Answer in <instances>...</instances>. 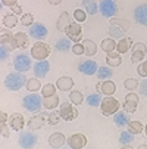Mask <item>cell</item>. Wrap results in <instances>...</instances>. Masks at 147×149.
Returning <instances> with one entry per match:
<instances>
[{
    "instance_id": "cell-1",
    "label": "cell",
    "mask_w": 147,
    "mask_h": 149,
    "mask_svg": "<svg viewBox=\"0 0 147 149\" xmlns=\"http://www.w3.org/2000/svg\"><path fill=\"white\" fill-rule=\"evenodd\" d=\"M27 84V78L24 74H19V72H12L5 78V87L10 92H16L19 89H22Z\"/></svg>"
},
{
    "instance_id": "cell-2",
    "label": "cell",
    "mask_w": 147,
    "mask_h": 149,
    "mask_svg": "<svg viewBox=\"0 0 147 149\" xmlns=\"http://www.w3.org/2000/svg\"><path fill=\"white\" fill-rule=\"evenodd\" d=\"M119 102L112 97V96H106L104 99H101L100 102V109L103 112V115H106V117H110V115H115L119 109Z\"/></svg>"
},
{
    "instance_id": "cell-3",
    "label": "cell",
    "mask_w": 147,
    "mask_h": 149,
    "mask_svg": "<svg viewBox=\"0 0 147 149\" xmlns=\"http://www.w3.org/2000/svg\"><path fill=\"white\" fill-rule=\"evenodd\" d=\"M50 53H52V47L47 43H44V41H37L31 47V56L35 61H44Z\"/></svg>"
},
{
    "instance_id": "cell-4",
    "label": "cell",
    "mask_w": 147,
    "mask_h": 149,
    "mask_svg": "<svg viewBox=\"0 0 147 149\" xmlns=\"http://www.w3.org/2000/svg\"><path fill=\"white\" fill-rule=\"evenodd\" d=\"M59 114L62 117V120H65V121H74L78 118L79 112L78 109L75 108V105L69 100V102H63L60 105V108H59Z\"/></svg>"
},
{
    "instance_id": "cell-5",
    "label": "cell",
    "mask_w": 147,
    "mask_h": 149,
    "mask_svg": "<svg viewBox=\"0 0 147 149\" xmlns=\"http://www.w3.org/2000/svg\"><path fill=\"white\" fill-rule=\"evenodd\" d=\"M41 105H43V99H41L40 95H35V93L28 95L22 99V106L30 112H37L41 108Z\"/></svg>"
},
{
    "instance_id": "cell-6",
    "label": "cell",
    "mask_w": 147,
    "mask_h": 149,
    "mask_svg": "<svg viewBox=\"0 0 147 149\" xmlns=\"http://www.w3.org/2000/svg\"><path fill=\"white\" fill-rule=\"evenodd\" d=\"M99 10L104 18H113L118 12V5L115 0H100L99 5Z\"/></svg>"
},
{
    "instance_id": "cell-7",
    "label": "cell",
    "mask_w": 147,
    "mask_h": 149,
    "mask_svg": "<svg viewBox=\"0 0 147 149\" xmlns=\"http://www.w3.org/2000/svg\"><path fill=\"white\" fill-rule=\"evenodd\" d=\"M13 68L18 72H25L31 68V59L27 53H18L13 58Z\"/></svg>"
},
{
    "instance_id": "cell-8",
    "label": "cell",
    "mask_w": 147,
    "mask_h": 149,
    "mask_svg": "<svg viewBox=\"0 0 147 149\" xmlns=\"http://www.w3.org/2000/svg\"><path fill=\"white\" fill-rule=\"evenodd\" d=\"M37 134L32 133V130L30 132H22L19 134V146L24 148V149H30V148H34L35 143H37Z\"/></svg>"
},
{
    "instance_id": "cell-9",
    "label": "cell",
    "mask_w": 147,
    "mask_h": 149,
    "mask_svg": "<svg viewBox=\"0 0 147 149\" xmlns=\"http://www.w3.org/2000/svg\"><path fill=\"white\" fill-rule=\"evenodd\" d=\"M65 34L69 37V40L74 41V43H79V41L82 40V28H81V25L77 22V21L69 24V27L66 28Z\"/></svg>"
},
{
    "instance_id": "cell-10",
    "label": "cell",
    "mask_w": 147,
    "mask_h": 149,
    "mask_svg": "<svg viewBox=\"0 0 147 149\" xmlns=\"http://www.w3.org/2000/svg\"><path fill=\"white\" fill-rule=\"evenodd\" d=\"M131 49H133V55H131V62L133 63H138L140 61L144 59V56L147 53V47H146L144 43H141V41L134 43Z\"/></svg>"
},
{
    "instance_id": "cell-11",
    "label": "cell",
    "mask_w": 147,
    "mask_h": 149,
    "mask_svg": "<svg viewBox=\"0 0 147 149\" xmlns=\"http://www.w3.org/2000/svg\"><path fill=\"white\" fill-rule=\"evenodd\" d=\"M30 45V37L22 33V31H18L13 36V41H12V50L13 49H27Z\"/></svg>"
},
{
    "instance_id": "cell-12",
    "label": "cell",
    "mask_w": 147,
    "mask_h": 149,
    "mask_svg": "<svg viewBox=\"0 0 147 149\" xmlns=\"http://www.w3.org/2000/svg\"><path fill=\"white\" fill-rule=\"evenodd\" d=\"M138 96L133 92H130L127 96H125V100H124V111L125 112H135L137 109V105H138Z\"/></svg>"
},
{
    "instance_id": "cell-13",
    "label": "cell",
    "mask_w": 147,
    "mask_h": 149,
    "mask_svg": "<svg viewBox=\"0 0 147 149\" xmlns=\"http://www.w3.org/2000/svg\"><path fill=\"white\" fill-rule=\"evenodd\" d=\"M78 70H79V72L86 74V75H93V74H97L99 67H97V63H96L94 61L87 59V61H81V62H79Z\"/></svg>"
},
{
    "instance_id": "cell-14",
    "label": "cell",
    "mask_w": 147,
    "mask_h": 149,
    "mask_svg": "<svg viewBox=\"0 0 147 149\" xmlns=\"http://www.w3.org/2000/svg\"><path fill=\"white\" fill-rule=\"evenodd\" d=\"M47 28L44 24H41V22H34L31 27H30V36L37 38V40H43L46 36H47Z\"/></svg>"
},
{
    "instance_id": "cell-15",
    "label": "cell",
    "mask_w": 147,
    "mask_h": 149,
    "mask_svg": "<svg viewBox=\"0 0 147 149\" xmlns=\"http://www.w3.org/2000/svg\"><path fill=\"white\" fill-rule=\"evenodd\" d=\"M68 145L72 149H82V148H86V145H87V137L84 136L82 133H75V134H72L68 139Z\"/></svg>"
},
{
    "instance_id": "cell-16",
    "label": "cell",
    "mask_w": 147,
    "mask_h": 149,
    "mask_svg": "<svg viewBox=\"0 0 147 149\" xmlns=\"http://www.w3.org/2000/svg\"><path fill=\"white\" fill-rule=\"evenodd\" d=\"M9 124H10V127H12L15 132H21V130L24 129V125H25V118H24L22 114L13 112L9 117Z\"/></svg>"
},
{
    "instance_id": "cell-17",
    "label": "cell",
    "mask_w": 147,
    "mask_h": 149,
    "mask_svg": "<svg viewBox=\"0 0 147 149\" xmlns=\"http://www.w3.org/2000/svg\"><path fill=\"white\" fill-rule=\"evenodd\" d=\"M49 70H50V63L46 59L44 61H38L34 65V74H35L37 78H44L47 75Z\"/></svg>"
},
{
    "instance_id": "cell-18",
    "label": "cell",
    "mask_w": 147,
    "mask_h": 149,
    "mask_svg": "<svg viewBox=\"0 0 147 149\" xmlns=\"http://www.w3.org/2000/svg\"><path fill=\"white\" fill-rule=\"evenodd\" d=\"M134 18H135V21H137L138 24L147 27V5L146 3H143V5H140V6L135 8Z\"/></svg>"
},
{
    "instance_id": "cell-19",
    "label": "cell",
    "mask_w": 147,
    "mask_h": 149,
    "mask_svg": "<svg viewBox=\"0 0 147 149\" xmlns=\"http://www.w3.org/2000/svg\"><path fill=\"white\" fill-rule=\"evenodd\" d=\"M69 24H71V16H69V13H68V12H62V13L59 15L57 21H56V28H57V31L65 33L66 28L69 27Z\"/></svg>"
},
{
    "instance_id": "cell-20",
    "label": "cell",
    "mask_w": 147,
    "mask_h": 149,
    "mask_svg": "<svg viewBox=\"0 0 147 149\" xmlns=\"http://www.w3.org/2000/svg\"><path fill=\"white\" fill-rule=\"evenodd\" d=\"M44 123H46L44 115H43V114H37V115H34L32 118H30V121H28L27 125H28V130L35 132V130L41 129V127L44 125Z\"/></svg>"
},
{
    "instance_id": "cell-21",
    "label": "cell",
    "mask_w": 147,
    "mask_h": 149,
    "mask_svg": "<svg viewBox=\"0 0 147 149\" xmlns=\"http://www.w3.org/2000/svg\"><path fill=\"white\" fill-rule=\"evenodd\" d=\"M134 45V41L131 37H122L118 40V43H116V50L119 53H127Z\"/></svg>"
},
{
    "instance_id": "cell-22",
    "label": "cell",
    "mask_w": 147,
    "mask_h": 149,
    "mask_svg": "<svg viewBox=\"0 0 147 149\" xmlns=\"http://www.w3.org/2000/svg\"><path fill=\"white\" fill-rule=\"evenodd\" d=\"M106 63L112 68H116V67H121L122 63V58H121V53L118 50H113V52H109L106 55Z\"/></svg>"
},
{
    "instance_id": "cell-23",
    "label": "cell",
    "mask_w": 147,
    "mask_h": 149,
    "mask_svg": "<svg viewBox=\"0 0 147 149\" xmlns=\"http://www.w3.org/2000/svg\"><path fill=\"white\" fill-rule=\"evenodd\" d=\"M56 87L60 92H68V90H71L74 87V80L71 77H60L56 81Z\"/></svg>"
},
{
    "instance_id": "cell-24",
    "label": "cell",
    "mask_w": 147,
    "mask_h": 149,
    "mask_svg": "<svg viewBox=\"0 0 147 149\" xmlns=\"http://www.w3.org/2000/svg\"><path fill=\"white\" fill-rule=\"evenodd\" d=\"M66 142V137L63 133H53L50 137H49V146L50 148H60L63 146Z\"/></svg>"
},
{
    "instance_id": "cell-25",
    "label": "cell",
    "mask_w": 147,
    "mask_h": 149,
    "mask_svg": "<svg viewBox=\"0 0 147 149\" xmlns=\"http://www.w3.org/2000/svg\"><path fill=\"white\" fill-rule=\"evenodd\" d=\"M13 36L9 30H6V27H3L0 30V45H5L12 50V41H13Z\"/></svg>"
},
{
    "instance_id": "cell-26",
    "label": "cell",
    "mask_w": 147,
    "mask_h": 149,
    "mask_svg": "<svg viewBox=\"0 0 147 149\" xmlns=\"http://www.w3.org/2000/svg\"><path fill=\"white\" fill-rule=\"evenodd\" d=\"M104 96H112L115 92H116V84L112 81V80H106L100 84V90Z\"/></svg>"
},
{
    "instance_id": "cell-27",
    "label": "cell",
    "mask_w": 147,
    "mask_h": 149,
    "mask_svg": "<svg viewBox=\"0 0 147 149\" xmlns=\"http://www.w3.org/2000/svg\"><path fill=\"white\" fill-rule=\"evenodd\" d=\"M82 46H84V50H86V55L90 58V56H94L97 53V45L94 43L93 40H82Z\"/></svg>"
},
{
    "instance_id": "cell-28",
    "label": "cell",
    "mask_w": 147,
    "mask_h": 149,
    "mask_svg": "<svg viewBox=\"0 0 147 149\" xmlns=\"http://www.w3.org/2000/svg\"><path fill=\"white\" fill-rule=\"evenodd\" d=\"M100 49L104 50L106 53L116 50V41H115V38H112V37H109V38H103V40H101V43H100Z\"/></svg>"
},
{
    "instance_id": "cell-29",
    "label": "cell",
    "mask_w": 147,
    "mask_h": 149,
    "mask_svg": "<svg viewBox=\"0 0 147 149\" xmlns=\"http://www.w3.org/2000/svg\"><path fill=\"white\" fill-rule=\"evenodd\" d=\"M59 105V96L53 95V96H44L43 97V106L46 109H55Z\"/></svg>"
},
{
    "instance_id": "cell-30",
    "label": "cell",
    "mask_w": 147,
    "mask_h": 149,
    "mask_svg": "<svg viewBox=\"0 0 147 149\" xmlns=\"http://www.w3.org/2000/svg\"><path fill=\"white\" fill-rule=\"evenodd\" d=\"M82 6L88 15H96L99 12V5L96 3V0H82Z\"/></svg>"
},
{
    "instance_id": "cell-31",
    "label": "cell",
    "mask_w": 147,
    "mask_h": 149,
    "mask_svg": "<svg viewBox=\"0 0 147 149\" xmlns=\"http://www.w3.org/2000/svg\"><path fill=\"white\" fill-rule=\"evenodd\" d=\"M109 22H110V25H115V27H119L124 33H127L128 30H130V22H128V21L127 19H121V18H110V21H109Z\"/></svg>"
},
{
    "instance_id": "cell-32",
    "label": "cell",
    "mask_w": 147,
    "mask_h": 149,
    "mask_svg": "<svg viewBox=\"0 0 147 149\" xmlns=\"http://www.w3.org/2000/svg\"><path fill=\"white\" fill-rule=\"evenodd\" d=\"M18 25V16L15 13H9L6 16H3V27L6 28H13Z\"/></svg>"
},
{
    "instance_id": "cell-33",
    "label": "cell",
    "mask_w": 147,
    "mask_h": 149,
    "mask_svg": "<svg viewBox=\"0 0 147 149\" xmlns=\"http://www.w3.org/2000/svg\"><path fill=\"white\" fill-rule=\"evenodd\" d=\"M113 123H115V125H118V127H127V124H128V117H127V114H125V112H116L115 117H113Z\"/></svg>"
},
{
    "instance_id": "cell-34",
    "label": "cell",
    "mask_w": 147,
    "mask_h": 149,
    "mask_svg": "<svg viewBox=\"0 0 147 149\" xmlns=\"http://www.w3.org/2000/svg\"><path fill=\"white\" fill-rule=\"evenodd\" d=\"M25 87H27L28 92H37V90L41 89V83H40V80H38L37 77L28 78V80H27V84H25Z\"/></svg>"
},
{
    "instance_id": "cell-35",
    "label": "cell",
    "mask_w": 147,
    "mask_h": 149,
    "mask_svg": "<svg viewBox=\"0 0 147 149\" xmlns=\"http://www.w3.org/2000/svg\"><path fill=\"white\" fill-rule=\"evenodd\" d=\"M127 127H128V130L131 132V133H134V134H140V133H143V124L140 123V121H128V124H127Z\"/></svg>"
},
{
    "instance_id": "cell-36",
    "label": "cell",
    "mask_w": 147,
    "mask_h": 149,
    "mask_svg": "<svg viewBox=\"0 0 147 149\" xmlns=\"http://www.w3.org/2000/svg\"><path fill=\"white\" fill-rule=\"evenodd\" d=\"M112 68H109V67H100L99 70H97V77H99V80H108V78H110L112 77Z\"/></svg>"
},
{
    "instance_id": "cell-37",
    "label": "cell",
    "mask_w": 147,
    "mask_h": 149,
    "mask_svg": "<svg viewBox=\"0 0 147 149\" xmlns=\"http://www.w3.org/2000/svg\"><path fill=\"white\" fill-rule=\"evenodd\" d=\"M56 86L53 83H47V84H44L43 87H41V95H43V97L44 96H53V95H56Z\"/></svg>"
},
{
    "instance_id": "cell-38",
    "label": "cell",
    "mask_w": 147,
    "mask_h": 149,
    "mask_svg": "<svg viewBox=\"0 0 147 149\" xmlns=\"http://www.w3.org/2000/svg\"><path fill=\"white\" fill-rule=\"evenodd\" d=\"M56 49H57L59 52H66V50L72 49V47H71V41H69L68 38H60L57 43H56Z\"/></svg>"
},
{
    "instance_id": "cell-39",
    "label": "cell",
    "mask_w": 147,
    "mask_h": 149,
    "mask_svg": "<svg viewBox=\"0 0 147 149\" xmlns=\"http://www.w3.org/2000/svg\"><path fill=\"white\" fill-rule=\"evenodd\" d=\"M69 100H71L74 105H81V103H82V100H84L82 93H81V92H78V90H72V92L69 93Z\"/></svg>"
},
{
    "instance_id": "cell-40",
    "label": "cell",
    "mask_w": 147,
    "mask_h": 149,
    "mask_svg": "<svg viewBox=\"0 0 147 149\" xmlns=\"http://www.w3.org/2000/svg\"><path fill=\"white\" fill-rule=\"evenodd\" d=\"M133 140H134V133H131L130 130L128 132H122L121 136H119V143H122V145L133 143Z\"/></svg>"
},
{
    "instance_id": "cell-41",
    "label": "cell",
    "mask_w": 147,
    "mask_h": 149,
    "mask_svg": "<svg viewBox=\"0 0 147 149\" xmlns=\"http://www.w3.org/2000/svg\"><path fill=\"white\" fill-rule=\"evenodd\" d=\"M49 120H47V123L50 124V125H57L59 123H60V120H62V117H60V114H59V111H52L50 114H49V117H47Z\"/></svg>"
},
{
    "instance_id": "cell-42",
    "label": "cell",
    "mask_w": 147,
    "mask_h": 149,
    "mask_svg": "<svg viewBox=\"0 0 147 149\" xmlns=\"http://www.w3.org/2000/svg\"><path fill=\"white\" fill-rule=\"evenodd\" d=\"M34 24V15L32 13H24L21 16V25L24 27H31Z\"/></svg>"
},
{
    "instance_id": "cell-43",
    "label": "cell",
    "mask_w": 147,
    "mask_h": 149,
    "mask_svg": "<svg viewBox=\"0 0 147 149\" xmlns=\"http://www.w3.org/2000/svg\"><path fill=\"white\" fill-rule=\"evenodd\" d=\"M100 102H101V97H100L99 93H91L87 97V103L90 106H100Z\"/></svg>"
},
{
    "instance_id": "cell-44",
    "label": "cell",
    "mask_w": 147,
    "mask_h": 149,
    "mask_svg": "<svg viewBox=\"0 0 147 149\" xmlns=\"http://www.w3.org/2000/svg\"><path fill=\"white\" fill-rule=\"evenodd\" d=\"M124 87L127 90H130V92H133V90H135L138 87V81L135 78H127L124 81Z\"/></svg>"
},
{
    "instance_id": "cell-45",
    "label": "cell",
    "mask_w": 147,
    "mask_h": 149,
    "mask_svg": "<svg viewBox=\"0 0 147 149\" xmlns=\"http://www.w3.org/2000/svg\"><path fill=\"white\" fill-rule=\"evenodd\" d=\"M74 18L77 22H84V21L87 19V12L84 10V9H75L74 12Z\"/></svg>"
},
{
    "instance_id": "cell-46",
    "label": "cell",
    "mask_w": 147,
    "mask_h": 149,
    "mask_svg": "<svg viewBox=\"0 0 147 149\" xmlns=\"http://www.w3.org/2000/svg\"><path fill=\"white\" fill-rule=\"evenodd\" d=\"M109 36H110L112 38H122V36H124V31H122L119 27L110 25V28H109Z\"/></svg>"
},
{
    "instance_id": "cell-47",
    "label": "cell",
    "mask_w": 147,
    "mask_h": 149,
    "mask_svg": "<svg viewBox=\"0 0 147 149\" xmlns=\"http://www.w3.org/2000/svg\"><path fill=\"white\" fill-rule=\"evenodd\" d=\"M9 55H10V49H9L8 46H5V45L0 46V61H2V62L8 61Z\"/></svg>"
},
{
    "instance_id": "cell-48",
    "label": "cell",
    "mask_w": 147,
    "mask_h": 149,
    "mask_svg": "<svg viewBox=\"0 0 147 149\" xmlns=\"http://www.w3.org/2000/svg\"><path fill=\"white\" fill-rule=\"evenodd\" d=\"M72 52H74V55H77V56L86 55V50H84V46H82V43H75V45L72 46Z\"/></svg>"
},
{
    "instance_id": "cell-49",
    "label": "cell",
    "mask_w": 147,
    "mask_h": 149,
    "mask_svg": "<svg viewBox=\"0 0 147 149\" xmlns=\"http://www.w3.org/2000/svg\"><path fill=\"white\" fill-rule=\"evenodd\" d=\"M137 72H138L143 78H146V77H147V61L141 62L140 65L137 67Z\"/></svg>"
},
{
    "instance_id": "cell-50",
    "label": "cell",
    "mask_w": 147,
    "mask_h": 149,
    "mask_svg": "<svg viewBox=\"0 0 147 149\" xmlns=\"http://www.w3.org/2000/svg\"><path fill=\"white\" fill-rule=\"evenodd\" d=\"M138 89H140V93L143 96H147V77L141 83H138Z\"/></svg>"
},
{
    "instance_id": "cell-51",
    "label": "cell",
    "mask_w": 147,
    "mask_h": 149,
    "mask_svg": "<svg viewBox=\"0 0 147 149\" xmlns=\"http://www.w3.org/2000/svg\"><path fill=\"white\" fill-rule=\"evenodd\" d=\"M2 5L8 6V8H13L18 5V0H2Z\"/></svg>"
},
{
    "instance_id": "cell-52",
    "label": "cell",
    "mask_w": 147,
    "mask_h": 149,
    "mask_svg": "<svg viewBox=\"0 0 147 149\" xmlns=\"http://www.w3.org/2000/svg\"><path fill=\"white\" fill-rule=\"evenodd\" d=\"M0 127H2V136L3 137H9V129H8L6 123H0Z\"/></svg>"
},
{
    "instance_id": "cell-53",
    "label": "cell",
    "mask_w": 147,
    "mask_h": 149,
    "mask_svg": "<svg viewBox=\"0 0 147 149\" xmlns=\"http://www.w3.org/2000/svg\"><path fill=\"white\" fill-rule=\"evenodd\" d=\"M12 12H13L15 15H21V13H22V8L16 5V6H13V8H12Z\"/></svg>"
},
{
    "instance_id": "cell-54",
    "label": "cell",
    "mask_w": 147,
    "mask_h": 149,
    "mask_svg": "<svg viewBox=\"0 0 147 149\" xmlns=\"http://www.w3.org/2000/svg\"><path fill=\"white\" fill-rule=\"evenodd\" d=\"M8 120H9V117L5 112H0V123H6Z\"/></svg>"
},
{
    "instance_id": "cell-55",
    "label": "cell",
    "mask_w": 147,
    "mask_h": 149,
    "mask_svg": "<svg viewBox=\"0 0 147 149\" xmlns=\"http://www.w3.org/2000/svg\"><path fill=\"white\" fill-rule=\"evenodd\" d=\"M47 2H49L50 5H53V6H57V5L62 3V0H47Z\"/></svg>"
},
{
    "instance_id": "cell-56",
    "label": "cell",
    "mask_w": 147,
    "mask_h": 149,
    "mask_svg": "<svg viewBox=\"0 0 147 149\" xmlns=\"http://www.w3.org/2000/svg\"><path fill=\"white\" fill-rule=\"evenodd\" d=\"M138 149H147V145H140Z\"/></svg>"
},
{
    "instance_id": "cell-57",
    "label": "cell",
    "mask_w": 147,
    "mask_h": 149,
    "mask_svg": "<svg viewBox=\"0 0 147 149\" xmlns=\"http://www.w3.org/2000/svg\"><path fill=\"white\" fill-rule=\"evenodd\" d=\"M144 133L147 134V124H146V127H144Z\"/></svg>"
}]
</instances>
